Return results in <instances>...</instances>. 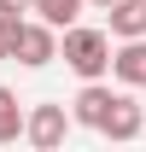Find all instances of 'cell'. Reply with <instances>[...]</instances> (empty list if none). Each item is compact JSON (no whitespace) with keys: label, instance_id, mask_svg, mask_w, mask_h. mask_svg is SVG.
<instances>
[{"label":"cell","instance_id":"obj_6","mask_svg":"<svg viewBox=\"0 0 146 152\" xmlns=\"http://www.w3.org/2000/svg\"><path fill=\"white\" fill-rule=\"evenodd\" d=\"M111 99H117V94H111L105 82H82V94L70 99V117L82 123V129H99V123H105V111H111Z\"/></svg>","mask_w":146,"mask_h":152},{"label":"cell","instance_id":"obj_8","mask_svg":"<svg viewBox=\"0 0 146 152\" xmlns=\"http://www.w3.org/2000/svg\"><path fill=\"white\" fill-rule=\"evenodd\" d=\"M23 105H18V94H12V88H6V82H0V146H12V140H23Z\"/></svg>","mask_w":146,"mask_h":152},{"label":"cell","instance_id":"obj_12","mask_svg":"<svg viewBox=\"0 0 146 152\" xmlns=\"http://www.w3.org/2000/svg\"><path fill=\"white\" fill-rule=\"evenodd\" d=\"M93 6H111V0H93Z\"/></svg>","mask_w":146,"mask_h":152},{"label":"cell","instance_id":"obj_5","mask_svg":"<svg viewBox=\"0 0 146 152\" xmlns=\"http://www.w3.org/2000/svg\"><path fill=\"white\" fill-rule=\"evenodd\" d=\"M111 76H117L123 88H146V35L117 41V53H111Z\"/></svg>","mask_w":146,"mask_h":152},{"label":"cell","instance_id":"obj_11","mask_svg":"<svg viewBox=\"0 0 146 152\" xmlns=\"http://www.w3.org/2000/svg\"><path fill=\"white\" fill-rule=\"evenodd\" d=\"M0 58H6V41H0Z\"/></svg>","mask_w":146,"mask_h":152},{"label":"cell","instance_id":"obj_3","mask_svg":"<svg viewBox=\"0 0 146 152\" xmlns=\"http://www.w3.org/2000/svg\"><path fill=\"white\" fill-rule=\"evenodd\" d=\"M12 58H18V64H29V70H41V64H53L58 58V29L53 23H29L23 18V29H18V41H12Z\"/></svg>","mask_w":146,"mask_h":152},{"label":"cell","instance_id":"obj_2","mask_svg":"<svg viewBox=\"0 0 146 152\" xmlns=\"http://www.w3.org/2000/svg\"><path fill=\"white\" fill-rule=\"evenodd\" d=\"M70 123H76V117L64 111V105H53V99H47V105H29V117H23V140H29L35 152H53V146H64Z\"/></svg>","mask_w":146,"mask_h":152},{"label":"cell","instance_id":"obj_7","mask_svg":"<svg viewBox=\"0 0 146 152\" xmlns=\"http://www.w3.org/2000/svg\"><path fill=\"white\" fill-rule=\"evenodd\" d=\"M105 29H111L117 41L146 35V0H111V6H105Z\"/></svg>","mask_w":146,"mask_h":152},{"label":"cell","instance_id":"obj_10","mask_svg":"<svg viewBox=\"0 0 146 152\" xmlns=\"http://www.w3.org/2000/svg\"><path fill=\"white\" fill-rule=\"evenodd\" d=\"M35 0H0V12H29Z\"/></svg>","mask_w":146,"mask_h":152},{"label":"cell","instance_id":"obj_1","mask_svg":"<svg viewBox=\"0 0 146 152\" xmlns=\"http://www.w3.org/2000/svg\"><path fill=\"white\" fill-rule=\"evenodd\" d=\"M58 58H64L82 82H99V76L111 70V29L70 23V29H64V41H58Z\"/></svg>","mask_w":146,"mask_h":152},{"label":"cell","instance_id":"obj_4","mask_svg":"<svg viewBox=\"0 0 146 152\" xmlns=\"http://www.w3.org/2000/svg\"><path fill=\"white\" fill-rule=\"evenodd\" d=\"M99 134L105 140H140L146 134V105H134L128 94H117L111 111H105V123H99Z\"/></svg>","mask_w":146,"mask_h":152},{"label":"cell","instance_id":"obj_9","mask_svg":"<svg viewBox=\"0 0 146 152\" xmlns=\"http://www.w3.org/2000/svg\"><path fill=\"white\" fill-rule=\"evenodd\" d=\"M82 6H88V0H35L29 12H35L41 23H53V29H70V23L82 18Z\"/></svg>","mask_w":146,"mask_h":152}]
</instances>
